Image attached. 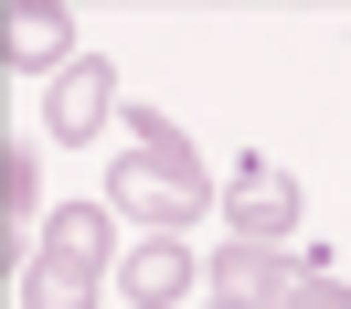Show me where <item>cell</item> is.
<instances>
[{
  "instance_id": "cell-1",
  "label": "cell",
  "mask_w": 351,
  "mask_h": 309,
  "mask_svg": "<svg viewBox=\"0 0 351 309\" xmlns=\"http://www.w3.org/2000/svg\"><path fill=\"white\" fill-rule=\"evenodd\" d=\"M107 203H117L128 224H149V235H181L192 214H223V192L202 181V160H149V150H117Z\"/></svg>"
},
{
  "instance_id": "cell-2",
  "label": "cell",
  "mask_w": 351,
  "mask_h": 309,
  "mask_svg": "<svg viewBox=\"0 0 351 309\" xmlns=\"http://www.w3.org/2000/svg\"><path fill=\"white\" fill-rule=\"evenodd\" d=\"M308 277H330V266L298 256V245H245V235H223L213 256H202V288H213V299H245V309H287Z\"/></svg>"
},
{
  "instance_id": "cell-3",
  "label": "cell",
  "mask_w": 351,
  "mask_h": 309,
  "mask_svg": "<svg viewBox=\"0 0 351 309\" xmlns=\"http://www.w3.org/2000/svg\"><path fill=\"white\" fill-rule=\"evenodd\" d=\"M298 214H308V203H298V181H287L277 160H234V181H223V224H234L245 245H287Z\"/></svg>"
},
{
  "instance_id": "cell-4",
  "label": "cell",
  "mask_w": 351,
  "mask_h": 309,
  "mask_svg": "<svg viewBox=\"0 0 351 309\" xmlns=\"http://www.w3.org/2000/svg\"><path fill=\"white\" fill-rule=\"evenodd\" d=\"M32 256H53V266H86V277H117V256H128V245H117V203L96 192V203H53L43 214V245H32Z\"/></svg>"
},
{
  "instance_id": "cell-5",
  "label": "cell",
  "mask_w": 351,
  "mask_h": 309,
  "mask_svg": "<svg viewBox=\"0 0 351 309\" xmlns=\"http://www.w3.org/2000/svg\"><path fill=\"white\" fill-rule=\"evenodd\" d=\"M107 107H117V65H107V54H86V65H64V75H53L43 128L64 139V150H96V139H107Z\"/></svg>"
},
{
  "instance_id": "cell-6",
  "label": "cell",
  "mask_w": 351,
  "mask_h": 309,
  "mask_svg": "<svg viewBox=\"0 0 351 309\" xmlns=\"http://www.w3.org/2000/svg\"><path fill=\"white\" fill-rule=\"evenodd\" d=\"M192 288H202V266H192L181 235H138L128 256H117V299H128V309H181Z\"/></svg>"
},
{
  "instance_id": "cell-7",
  "label": "cell",
  "mask_w": 351,
  "mask_h": 309,
  "mask_svg": "<svg viewBox=\"0 0 351 309\" xmlns=\"http://www.w3.org/2000/svg\"><path fill=\"white\" fill-rule=\"evenodd\" d=\"M0 54H11L22 75H64V65H86V54H75V11H64V0H11Z\"/></svg>"
},
{
  "instance_id": "cell-8",
  "label": "cell",
  "mask_w": 351,
  "mask_h": 309,
  "mask_svg": "<svg viewBox=\"0 0 351 309\" xmlns=\"http://www.w3.org/2000/svg\"><path fill=\"white\" fill-rule=\"evenodd\" d=\"M96 299H107V277L53 266V256H22V309H96Z\"/></svg>"
},
{
  "instance_id": "cell-9",
  "label": "cell",
  "mask_w": 351,
  "mask_h": 309,
  "mask_svg": "<svg viewBox=\"0 0 351 309\" xmlns=\"http://www.w3.org/2000/svg\"><path fill=\"white\" fill-rule=\"evenodd\" d=\"M128 150H149V160H192V139H181L160 107H128Z\"/></svg>"
},
{
  "instance_id": "cell-10",
  "label": "cell",
  "mask_w": 351,
  "mask_h": 309,
  "mask_svg": "<svg viewBox=\"0 0 351 309\" xmlns=\"http://www.w3.org/2000/svg\"><path fill=\"white\" fill-rule=\"evenodd\" d=\"M287 309H351V288H341V277H308V288H298Z\"/></svg>"
},
{
  "instance_id": "cell-11",
  "label": "cell",
  "mask_w": 351,
  "mask_h": 309,
  "mask_svg": "<svg viewBox=\"0 0 351 309\" xmlns=\"http://www.w3.org/2000/svg\"><path fill=\"white\" fill-rule=\"evenodd\" d=\"M202 309H245V299H202Z\"/></svg>"
}]
</instances>
